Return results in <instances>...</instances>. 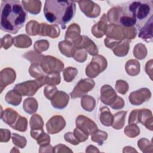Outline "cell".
Masks as SVG:
<instances>
[{"mask_svg": "<svg viewBox=\"0 0 153 153\" xmlns=\"http://www.w3.org/2000/svg\"><path fill=\"white\" fill-rule=\"evenodd\" d=\"M27 13L22 4L17 0H2L1 5V29L15 34L23 26Z\"/></svg>", "mask_w": 153, "mask_h": 153, "instance_id": "cell-1", "label": "cell"}, {"mask_svg": "<svg viewBox=\"0 0 153 153\" xmlns=\"http://www.w3.org/2000/svg\"><path fill=\"white\" fill-rule=\"evenodd\" d=\"M76 5L74 1L48 0L45 2L44 14L46 20L51 23L60 25L62 29L74 16Z\"/></svg>", "mask_w": 153, "mask_h": 153, "instance_id": "cell-2", "label": "cell"}, {"mask_svg": "<svg viewBox=\"0 0 153 153\" xmlns=\"http://www.w3.org/2000/svg\"><path fill=\"white\" fill-rule=\"evenodd\" d=\"M106 35V38L104 39V44L108 48L112 49L124 39L123 26L120 25H109Z\"/></svg>", "mask_w": 153, "mask_h": 153, "instance_id": "cell-3", "label": "cell"}, {"mask_svg": "<svg viewBox=\"0 0 153 153\" xmlns=\"http://www.w3.org/2000/svg\"><path fill=\"white\" fill-rule=\"evenodd\" d=\"M43 77L17 84L14 86L13 90L22 96H32L39 88L45 85L42 79Z\"/></svg>", "mask_w": 153, "mask_h": 153, "instance_id": "cell-4", "label": "cell"}, {"mask_svg": "<svg viewBox=\"0 0 153 153\" xmlns=\"http://www.w3.org/2000/svg\"><path fill=\"white\" fill-rule=\"evenodd\" d=\"M108 62L105 57L102 55L94 56L91 61L85 68V74L90 78L97 76L107 68Z\"/></svg>", "mask_w": 153, "mask_h": 153, "instance_id": "cell-5", "label": "cell"}, {"mask_svg": "<svg viewBox=\"0 0 153 153\" xmlns=\"http://www.w3.org/2000/svg\"><path fill=\"white\" fill-rule=\"evenodd\" d=\"M39 65L45 74L60 73L64 69L63 63L59 59L51 56H44Z\"/></svg>", "mask_w": 153, "mask_h": 153, "instance_id": "cell-6", "label": "cell"}, {"mask_svg": "<svg viewBox=\"0 0 153 153\" xmlns=\"http://www.w3.org/2000/svg\"><path fill=\"white\" fill-rule=\"evenodd\" d=\"M95 82L91 78H84L80 79L76 84L70 96L72 99L81 97L86 95L87 93L91 91L94 87Z\"/></svg>", "mask_w": 153, "mask_h": 153, "instance_id": "cell-7", "label": "cell"}, {"mask_svg": "<svg viewBox=\"0 0 153 153\" xmlns=\"http://www.w3.org/2000/svg\"><path fill=\"white\" fill-rule=\"evenodd\" d=\"M128 10L131 13V14L134 16L136 19H137L141 20L148 16L151 11V7L149 5L146 3L134 1L130 4Z\"/></svg>", "mask_w": 153, "mask_h": 153, "instance_id": "cell-8", "label": "cell"}, {"mask_svg": "<svg viewBox=\"0 0 153 153\" xmlns=\"http://www.w3.org/2000/svg\"><path fill=\"white\" fill-rule=\"evenodd\" d=\"M81 11L88 17H97L101 12L100 6L92 1L82 0L77 1Z\"/></svg>", "mask_w": 153, "mask_h": 153, "instance_id": "cell-9", "label": "cell"}, {"mask_svg": "<svg viewBox=\"0 0 153 153\" xmlns=\"http://www.w3.org/2000/svg\"><path fill=\"white\" fill-rule=\"evenodd\" d=\"M76 127L79 128L88 135H92L97 130L96 124L90 118L83 115H79L75 120Z\"/></svg>", "mask_w": 153, "mask_h": 153, "instance_id": "cell-10", "label": "cell"}, {"mask_svg": "<svg viewBox=\"0 0 153 153\" xmlns=\"http://www.w3.org/2000/svg\"><path fill=\"white\" fill-rule=\"evenodd\" d=\"M151 97V92L148 88H141L130 93L128 99L133 105L139 106L149 100Z\"/></svg>", "mask_w": 153, "mask_h": 153, "instance_id": "cell-11", "label": "cell"}, {"mask_svg": "<svg viewBox=\"0 0 153 153\" xmlns=\"http://www.w3.org/2000/svg\"><path fill=\"white\" fill-rule=\"evenodd\" d=\"M66 126V121L62 116H53L46 123V129L48 134H54L61 131Z\"/></svg>", "mask_w": 153, "mask_h": 153, "instance_id": "cell-12", "label": "cell"}, {"mask_svg": "<svg viewBox=\"0 0 153 153\" xmlns=\"http://www.w3.org/2000/svg\"><path fill=\"white\" fill-rule=\"evenodd\" d=\"M16 78L15 71L10 68H5L0 72V87L1 93L9 84L13 83Z\"/></svg>", "mask_w": 153, "mask_h": 153, "instance_id": "cell-13", "label": "cell"}, {"mask_svg": "<svg viewBox=\"0 0 153 153\" xmlns=\"http://www.w3.org/2000/svg\"><path fill=\"white\" fill-rule=\"evenodd\" d=\"M117 96L115 91L110 85L105 84L101 87L100 100L103 104L110 106Z\"/></svg>", "mask_w": 153, "mask_h": 153, "instance_id": "cell-14", "label": "cell"}, {"mask_svg": "<svg viewBox=\"0 0 153 153\" xmlns=\"http://www.w3.org/2000/svg\"><path fill=\"white\" fill-rule=\"evenodd\" d=\"M76 48H82L86 50L91 56L98 54L99 50L94 42L90 39L87 36L82 35L80 41L75 45Z\"/></svg>", "mask_w": 153, "mask_h": 153, "instance_id": "cell-15", "label": "cell"}, {"mask_svg": "<svg viewBox=\"0 0 153 153\" xmlns=\"http://www.w3.org/2000/svg\"><path fill=\"white\" fill-rule=\"evenodd\" d=\"M80 33V26L76 23H72L67 28L65 39V40L71 42L75 46L81 39L82 35H81Z\"/></svg>", "mask_w": 153, "mask_h": 153, "instance_id": "cell-16", "label": "cell"}, {"mask_svg": "<svg viewBox=\"0 0 153 153\" xmlns=\"http://www.w3.org/2000/svg\"><path fill=\"white\" fill-rule=\"evenodd\" d=\"M69 100V95L63 91H57L50 100L52 106L56 109H62L68 104Z\"/></svg>", "mask_w": 153, "mask_h": 153, "instance_id": "cell-17", "label": "cell"}, {"mask_svg": "<svg viewBox=\"0 0 153 153\" xmlns=\"http://www.w3.org/2000/svg\"><path fill=\"white\" fill-rule=\"evenodd\" d=\"M138 123H141L147 129L152 131L153 130V118L151 110L148 109H138Z\"/></svg>", "mask_w": 153, "mask_h": 153, "instance_id": "cell-18", "label": "cell"}, {"mask_svg": "<svg viewBox=\"0 0 153 153\" xmlns=\"http://www.w3.org/2000/svg\"><path fill=\"white\" fill-rule=\"evenodd\" d=\"M107 22L106 14H103L99 21L92 26L91 33L94 36L97 38H100L106 35L108 26Z\"/></svg>", "mask_w": 153, "mask_h": 153, "instance_id": "cell-19", "label": "cell"}, {"mask_svg": "<svg viewBox=\"0 0 153 153\" xmlns=\"http://www.w3.org/2000/svg\"><path fill=\"white\" fill-rule=\"evenodd\" d=\"M60 30L57 25H47L45 23H40V30L39 35L48 36L51 38H56L59 36Z\"/></svg>", "mask_w": 153, "mask_h": 153, "instance_id": "cell-20", "label": "cell"}, {"mask_svg": "<svg viewBox=\"0 0 153 153\" xmlns=\"http://www.w3.org/2000/svg\"><path fill=\"white\" fill-rule=\"evenodd\" d=\"M19 116L20 114H19L13 109L8 108L3 110L2 107L1 106V118L5 123L11 127L14 124Z\"/></svg>", "mask_w": 153, "mask_h": 153, "instance_id": "cell-21", "label": "cell"}, {"mask_svg": "<svg viewBox=\"0 0 153 153\" xmlns=\"http://www.w3.org/2000/svg\"><path fill=\"white\" fill-rule=\"evenodd\" d=\"M152 16L150 17L145 25L140 29L138 36L146 42L152 41Z\"/></svg>", "mask_w": 153, "mask_h": 153, "instance_id": "cell-22", "label": "cell"}, {"mask_svg": "<svg viewBox=\"0 0 153 153\" xmlns=\"http://www.w3.org/2000/svg\"><path fill=\"white\" fill-rule=\"evenodd\" d=\"M22 5L26 11L34 15L39 14L41 10V2L40 1H22Z\"/></svg>", "mask_w": 153, "mask_h": 153, "instance_id": "cell-23", "label": "cell"}, {"mask_svg": "<svg viewBox=\"0 0 153 153\" xmlns=\"http://www.w3.org/2000/svg\"><path fill=\"white\" fill-rule=\"evenodd\" d=\"M125 13L123 9L120 7H115L111 8L107 13V20L111 24L119 25L120 17Z\"/></svg>", "mask_w": 153, "mask_h": 153, "instance_id": "cell-24", "label": "cell"}, {"mask_svg": "<svg viewBox=\"0 0 153 153\" xmlns=\"http://www.w3.org/2000/svg\"><path fill=\"white\" fill-rule=\"evenodd\" d=\"M60 53L67 57H72L76 48L74 45L70 41L63 40L60 41L58 44Z\"/></svg>", "mask_w": 153, "mask_h": 153, "instance_id": "cell-25", "label": "cell"}, {"mask_svg": "<svg viewBox=\"0 0 153 153\" xmlns=\"http://www.w3.org/2000/svg\"><path fill=\"white\" fill-rule=\"evenodd\" d=\"M113 118L114 115L108 107L103 106L100 108L99 119L102 125L106 127L111 126L113 122Z\"/></svg>", "mask_w": 153, "mask_h": 153, "instance_id": "cell-26", "label": "cell"}, {"mask_svg": "<svg viewBox=\"0 0 153 153\" xmlns=\"http://www.w3.org/2000/svg\"><path fill=\"white\" fill-rule=\"evenodd\" d=\"M130 40L124 39L112 49L114 54L118 57L126 56L130 49Z\"/></svg>", "mask_w": 153, "mask_h": 153, "instance_id": "cell-27", "label": "cell"}, {"mask_svg": "<svg viewBox=\"0 0 153 153\" xmlns=\"http://www.w3.org/2000/svg\"><path fill=\"white\" fill-rule=\"evenodd\" d=\"M125 69L128 75L133 76H136L140 71V63L137 60L130 59L126 62Z\"/></svg>", "mask_w": 153, "mask_h": 153, "instance_id": "cell-28", "label": "cell"}, {"mask_svg": "<svg viewBox=\"0 0 153 153\" xmlns=\"http://www.w3.org/2000/svg\"><path fill=\"white\" fill-rule=\"evenodd\" d=\"M15 47L20 48H26L32 45L31 38L25 34L17 35L14 38V44Z\"/></svg>", "mask_w": 153, "mask_h": 153, "instance_id": "cell-29", "label": "cell"}, {"mask_svg": "<svg viewBox=\"0 0 153 153\" xmlns=\"http://www.w3.org/2000/svg\"><path fill=\"white\" fill-rule=\"evenodd\" d=\"M127 112V111H121L114 115L113 122L111 125L113 128L120 130L124 127Z\"/></svg>", "mask_w": 153, "mask_h": 153, "instance_id": "cell-30", "label": "cell"}, {"mask_svg": "<svg viewBox=\"0 0 153 153\" xmlns=\"http://www.w3.org/2000/svg\"><path fill=\"white\" fill-rule=\"evenodd\" d=\"M38 108V103L36 99L33 97H28L26 99L23 104L24 111L29 114H33L35 113Z\"/></svg>", "mask_w": 153, "mask_h": 153, "instance_id": "cell-31", "label": "cell"}, {"mask_svg": "<svg viewBox=\"0 0 153 153\" xmlns=\"http://www.w3.org/2000/svg\"><path fill=\"white\" fill-rule=\"evenodd\" d=\"M5 101L10 105L17 106L20 104L22 100V96L14 90L8 91L5 96Z\"/></svg>", "mask_w": 153, "mask_h": 153, "instance_id": "cell-32", "label": "cell"}, {"mask_svg": "<svg viewBox=\"0 0 153 153\" xmlns=\"http://www.w3.org/2000/svg\"><path fill=\"white\" fill-rule=\"evenodd\" d=\"M81 105L83 109L87 112L93 111L96 106V100L94 98L89 95H84L81 97Z\"/></svg>", "mask_w": 153, "mask_h": 153, "instance_id": "cell-33", "label": "cell"}, {"mask_svg": "<svg viewBox=\"0 0 153 153\" xmlns=\"http://www.w3.org/2000/svg\"><path fill=\"white\" fill-rule=\"evenodd\" d=\"M29 125L31 130H43L44 121L39 114H33L29 121Z\"/></svg>", "mask_w": 153, "mask_h": 153, "instance_id": "cell-34", "label": "cell"}, {"mask_svg": "<svg viewBox=\"0 0 153 153\" xmlns=\"http://www.w3.org/2000/svg\"><path fill=\"white\" fill-rule=\"evenodd\" d=\"M40 30V23L36 20H30L26 25V32L30 36L39 35Z\"/></svg>", "mask_w": 153, "mask_h": 153, "instance_id": "cell-35", "label": "cell"}, {"mask_svg": "<svg viewBox=\"0 0 153 153\" xmlns=\"http://www.w3.org/2000/svg\"><path fill=\"white\" fill-rule=\"evenodd\" d=\"M136 18L131 14H127L126 13L120 17L119 25L123 27H133L136 23Z\"/></svg>", "mask_w": 153, "mask_h": 153, "instance_id": "cell-36", "label": "cell"}, {"mask_svg": "<svg viewBox=\"0 0 153 153\" xmlns=\"http://www.w3.org/2000/svg\"><path fill=\"white\" fill-rule=\"evenodd\" d=\"M133 53L137 59L142 60L147 55V49L146 46L142 43L137 44L133 50Z\"/></svg>", "mask_w": 153, "mask_h": 153, "instance_id": "cell-37", "label": "cell"}, {"mask_svg": "<svg viewBox=\"0 0 153 153\" xmlns=\"http://www.w3.org/2000/svg\"><path fill=\"white\" fill-rule=\"evenodd\" d=\"M43 81L47 85H56L60 84L61 81L60 75L59 73H54L50 74H47L43 78Z\"/></svg>", "mask_w": 153, "mask_h": 153, "instance_id": "cell-38", "label": "cell"}, {"mask_svg": "<svg viewBox=\"0 0 153 153\" xmlns=\"http://www.w3.org/2000/svg\"><path fill=\"white\" fill-rule=\"evenodd\" d=\"M29 73L32 77L36 79L41 78L45 76V73L39 63H32L29 68Z\"/></svg>", "mask_w": 153, "mask_h": 153, "instance_id": "cell-39", "label": "cell"}, {"mask_svg": "<svg viewBox=\"0 0 153 153\" xmlns=\"http://www.w3.org/2000/svg\"><path fill=\"white\" fill-rule=\"evenodd\" d=\"M137 146L143 153H152L153 146L152 142L146 138H141L137 141Z\"/></svg>", "mask_w": 153, "mask_h": 153, "instance_id": "cell-40", "label": "cell"}, {"mask_svg": "<svg viewBox=\"0 0 153 153\" xmlns=\"http://www.w3.org/2000/svg\"><path fill=\"white\" fill-rule=\"evenodd\" d=\"M125 134L130 138L137 137L140 134V128L136 124H128L124 130Z\"/></svg>", "mask_w": 153, "mask_h": 153, "instance_id": "cell-41", "label": "cell"}, {"mask_svg": "<svg viewBox=\"0 0 153 153\" xmlns=\"http://www.w3.org/2000/svg\"><path fill=\"white\" fill-rule=\"evenodd\" d=\"M108 133L106 131L97 130L94 134L91 135V140L95 143H97L99 146L103 145L105 140L108 138Z\"/></svg>", "mask_w": 153, "mask_h": 153, "instance_id": "cell-42", "label": "cell"}, {"mask_svg": "<svg viewBox=\"0 0 153 153\" xmlns=\"http://www.w3.org/2000/svg\"><path fill=\"white\" fill-rule=\"evenodd\" d=\"M44 55L36 51H29L23 55V58L27 59L32 63H39Z\"/></svg>", "mask_w": 153, "mask_h": 153, "instance_id": "cell-43", "label": "cell"}, {"mask_svg": "<svg viewBox=\"0 0 153 153\" xmlns=\"http://www.w3.org/2000/svg\"><path fill=\"white\" fill-rule=\"evenodd\" d=\"M11 128L21 132L26 131L27 128V120L26 118L20 115L14 124L11 126Z\"/></svg>", "mask_w": 153, "mask_h": 153, "instance_id": "cell-44", "label": "cell"}, {"mask_svg": "<svg viewBox=\"0 0 153 153\" xmlns=\"http://www.w3.org/2000/svg\"><path fill=\"white\" fill-rule=\"evenodd\" d=\"M63 78L67 82H72L78 74V70L73 67L69 66L63 70Z\"/></svg>", "mask_w": 153, "mask_h": 153, "instance_id": "cell-45", "label": "cell"}, {"mask_svg": "<svg viewBox=\"0 0 153 153\" xmlns=\"http://www.w3.org/2000/svg\"><path fill=\"white\" fill-rule=\"evenodd\" d=\"M11 139L13 144L20 148L23 149L26 145L27 140L26 137L17 133H13L11 134Z\"/></svg>", "mask_w": 153, "mask_h": 153, "instance_id": "cell-46", "label": "cell"}, {"mask_svg": "<svg viewBox=\"0 0 153 153\" xmlns=\"http://www.w3.org/2000/svg\"><path fill=\"white\" fill-rule=\"evenodd\" d=\"M49 42L47 40L39 39L35 42L33 45V48L35 51L38 53H41L43 51L47 50L49 48Z\"/></svg>", "mask_w": 153, "mask_h": 153, "instance_id": "cell-47", "label": "cell"}, {"mask_svg": "<svg viewBox=\"0 0 153 153\" xmlns=\"http://www.w3.org/2000/svg\"><path fill=\"white\" fill-rule=\"evenodd\" d=\"M72 57L75 61L79 63H83L87 60V52L82 48H76Z\"/></svg>", "mask_w": 153, "mask_h": 153, "instance_id": "cell-48", "label": "cell"}, {"mask_svg": "<svg viewBox=\"0 0 153 153\" xmlns=\"http://www.w3.org/2000/svg\"><path fill=\"white\" fill-rule=\"evenodd\" d=\"M128 84L126 81L118 79L116 81L115 90L118 93L121 94H125L128 91Z\"/></svg>", "mask_w": 153, "mask_h": 153, "instance_id": "cell-49", "label": "cell"}, {"mask_svg": "<svg viewBox=\"0 0 153 153\" xmlns=\"http://www.w3.org/2000/svg\"><path fill=\"white\" fill-rule=\"evenodd\" d=\"M36 140L37 143L39 145H44L47 144H50V136L45 133L44 131L39 133L34 139Z\"/></svg>", "mask_w": 153, "mask_h": 153, "instance_id": "cell-50", "label": "cell"}, {"mask_svg": "<svg viewBox=\"0 0 153 153\" xmlns=\"http://www.w3.org/2000/svg\"><path fill=\"white\" fill-rule=\"evenodd\" d=\"M123 33L124 39L130 41L135 38L137 34V30L134 27H123Z\"/></svg>", "mask_w": 153, "mask_h": 153, "instance_id": "cell-51", "label": "cell"}, {"mask_svg": "<svg viewBox=\"0 0 153 153\" xmlns=\"http://www.w3.org/2000/svg\"><path fill=\"white\" fill-rule=\"evenodd\" d=\"M14 44V38L10 35L7 34L1 39V47L7 50Z\"/></svg>", "mask_w": 153, "mask_h": 153, "instance_id": "cell-52", "label": "cell"}, {"mask_svg": "<svg viewBox=\"0 0 153 153\" xmlns=\"http://www.w3.org/2000/svg\"><path fill=\"white\" fill-rule=\"evenodd\" d=\"M58 91L57 87L55 85H47L44 87V94L45 97L48 99L51 100L55 93Z\"/></svg>", "mask_w": 153, "mask_h": 153, "instance_id": "cell-53", "label": "cell"}, {"mask_svg": "<svg viewBox=\"0 0 153 153\" xmlns=\"http://www.w3.org/2000/svg\"><path fill=\"white\" fill-rule=\"evenodd\" d=\"M73 133L75 137L79 143L85 142L88 139V135L78 127L75 128Z\"/></svg>", "mask_w": 153, "mask_h": 153, "instance_id": "cell-54", "label": "cell"}, {"mask_svg": "<svg viewBox=\"0 0 153 153\" xmlns=\"http://www.w3.org/2000/svg\"><path fill=\"white\" fill-rule=\"evenodd\" d=\"M125 105L124 100L123 98L121 97L117 96L116 99L114 101V102L110 105L111 108L115 110H118V109H121L124 108Z\"/></svg>", "mask_w": 153, "mask_h": 153, "instance_id": "cell-55", "label": "cell"}, {"mask_svg": "<svg viewBox=\"0 0 153 153\" xmlns=\"http://www.w3.org/2000/svg\"><path fill=\"white\" fill-rule=\"evenodd\" d=\"M64 139L65 141L67 142H69V143L73 145H78L79 142L77 140L76 137H75L73 132H66L64 134Z\"/></svg>", "mask_w": 153, "mask_h": 153, "instance_id": "cell-56", "label": "cell"}, {"mask_svg": "<svg viewBox=\"0 0 153 153\" xmlns=\"http://www.w3.org/2000/svg\"><path fill=\"white\" fill-rule=\"evenodd\" d=\"M11 137V131L6 128L0 129V142H7L10 140Z\"/></svg>", "mask_w": 153, "mask_h": 153, "instance_id": "cell-57", "label": "cell"}, {"mask_svg": "<svg viewBox=\"0 0 153 153\" xmlns=\"http://www.w3.org/2000/svg\"><path fill=\"white\" fill-rule=\"evenodd\" d=\"M54 152H73V151L67 146L63 144H58L53 147Z\"/></svg>", "mask_w": 153, "mask_h": 153, "instance_id": "cell-58", "label": "cell"}, {"mask_svg": "<svg viewBox=\"0 0 153 153\" xmlns=\"http://www.w3.org/2000/svg\"><path fill=\"white\" fill-rule=\"evenodd\" d=\"M138 117V109H133L130 112V116L128 117V124H137L138 123L137 121Z\"/></svg>", "mask_w": 153, "mask_h": 153, "instance_id": "cell-59", "label": "cell"}, {"mask_svg": "<svg viewBox=\"0 0 153 153\" xmlns=\"http://www.w3.org/2000/svg\"><path fill=\"white\" fill-rule=\"evenodd\" d=\"M152 66H153V60L152 59L148 61L145 65V72L149 76L150 79H152Z\"/></svg>", "mask_w": 153, "mask_h": 153, "instance_id": "cell-60", "label": "cell"}, {"mask_svg": "<svg viewBox=\"0 0 153 153\" xmlns=\"http://www.w3.org/2000/svg\"><path fill=\"white\" fill-rule=\"evenodd\" d=\"M39 152H54V149L50 144L40 145Z\"/></svg>", "mask_w": 153, "mask_h": 153, "instance_id": "cell-61", "label": "cell"}, {"mask_svg": "<svg viewBox=\"0 0 153 153\" xmlns=\"http://www.w3.org/2000/svg\"><path fill=\"white\" fill-rule=\"evenodd\" d=\"M85 152H100V151L97 147L92 145H90L87 147L85 149Z\"/></svg>", "mask_w": 153, "mask_h": 153, "instance_id": "cell-62", "label": "cell"}, {"mask_svg": "<svg viewBox=\"0 0 153 153\" xmlns=\"http://www.w3.org/2000/svg\"><path fill=\"white\" fill-rule=\"evenodd\" d=\"M137 152V151L133 147L130 146H127L124 147L123 150V152L126 153V152Z\"/></svg>", "mask_w": 153, "mask_h": 153, "instance_id": "cell-63", "label": "cell"}, {"mask_svg": "<svg viewBox=\"0 0 153 153\" xmlns=\"http://www.w3.org/2000/svg\"><path fill=\"white\" fill-rule=\"evenodd\" d=\"M11 152H20V151L16 147H13V149L10 151Z\"/></svg>", "mask_w": 153, "mask_h": 153, "instance_id": "cell-64", "label": "cell"}]
</instances>
